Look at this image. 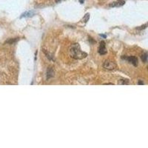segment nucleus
Listing matches in <instances>:
<instances>
[{"instance_id": "9d476101", "label": "nucleus", "mask_w": 148, "mask_h": 148, "mask_svg": "<svg viewBox=\"0 0 148 148\" xmlns=\"http://www.w3.org/2000/svg\"><path fill=\"white\" fill-rule=\"evenodd\" d=\"M43 52H44V53L46 55V56L49 59H51V60H54V59H53V56L52 55H51L50 53H49L48 52H47V51H45L44 49H43Z\"/></svg>"}, {"instance_id": "39448f33", "label": "nucleus", "mask_w": 148, "mask_h": 148, "mask_svg": "<svg viewBox=\"0 0 148 148\" xmlns=\"http://www.w3.org/2000/svg\"><path fill=\"white\" fill-rule=\"evenodd\" d=\"M125 1H123V0H118L117 2H112V3H110L109 5V6L110 7H120V6H122L123 5H125Z\"/></svg>"}, {"instance_id": "20e7f679", "label": "nucleus", "mask_w": 148, "mask_h": 148, "mask_svg": "<svg viewBox=\"0 0 148 148\" xmlns=\"http://www.w3.org/2000/svg\"><path fill=\"white\" fill-rule=\"evenodd\" d=\"M98 52L99 54L101 55H104L107 53V48H106V45H105V42L104 41H102L99 45V47L98 49Z\"/></svg>"}, {"instance_id": "2eb2a0df", "label": "nucleus", "mask_w": 148, "mask_h": 148, "mask_svg": "<svg viewBox=\"0 0 148 148\" xmlns=\"http://www.w3.org/2000/svg\"><path fill=\"white\" fill-rule=\"evenodd\" d=\"M99 36H102V37H104V38H106V37H107V36H106L105 35H103V34H100Z\"/></svg>"}, {"instance_id": "6e6552de", "label": "nucleus", "mask_w": 148, "mask_h": 148, "mask_svg": "<svg viewBox=\"0 0 148 148\" xmlns=\"http://www.w3.org/2000/svg\"><path fill=\"white\" fill-rule=\"evenodd\" d=\"M129 83H130V81L127 79H121L118 81V84H128Z\"/></svg>"}, {"instance_id": "f3484780", "label": "nucleus", "mask_w": 148, "mask_h": 148, "mask_svg": "<svg viewBox=\"0 0 148 148\" xmlns=\"http://www.w3.org/2000/svg\"><path fill=\"white\" fill-rule=\"evenodd\" d=\"M61 0H56V2H60Z\"/></svg>"}, {"instance_id": "1a4fd4ad", "label": "nucleus", "mask_w": 148, "mask_h": 148, "mask_svg": "<svg viewBox=\"0 0 148 148\" xmlns=\"http://www.w3.org/2000/svg\"><path fill=\"white\" fill-rule=\"evenodd\" d=\"M18 40H19V38L9 39L8 40H7V41L5 42V43H7V44H13L14 43H16Z\"/></svg>"}, {"instance_id": "f8f14e48", "label": "nucleus", "mask_w": 148, "mask_h": 148, "mask_svg": "<svg viewBox=\"0 0 148 148\" xmlns=\"http://www.w3.org/2000/svg\"><path fill=\"white\" fill-rule=\"evenodd\" d=\"M147 56H148L147 53H144V54H142V55H141V57L142 61H144V62H147Z\"/></svg>"}, {"instance_id": "dca6fc26", "label": "nucleus", "mask_w": 148, "mask_h": 148, "mask_svg": "<svg viewBox=\"0 0 148 148\" xmlns=\"http://www.w3.org/2000/svg\"><path fill=\"white\" fill-rule=\"evenodd\" d=\"M84 2V0H79V2H80L81 4H82Z\"/></svg>"}, {"instance_id": "f03ea898", "label": "nucleus", "mask_w": 148, "mask_h": 148, "mask_svg": "<svg viewBox=\"0 0 148 148\" xmlns=\"http://www.w3.org/2000/svg\"><path fill=\"white\" fill-rule=\"evenodd\" d=\"M103 67L104 69H106V70H114L116 67V62H114L113 61L105 60L104 64H103Z\"/></svg>"}, {"instance_id": "0eeeda50", "label": "nucleus", "mask_w": 148, "mask_h": 148, "mask_svg": "<svg viewBox=\"0 0 148 148\" xmlns=\"http://www.w3.org/2000/svg\"><path fill=\"white\" fill-rule=\"evenodd\" d=\"M33 15H34V13L33 11H27L21 16V18H22V17H30V16H33Z\"/></svg>"}, {"instance_id": "9b49d317", "label": "nucleus", "mask_w": 148, "mask_h": 148, "mask_svg": "<svg viewBox=\"0 0 148 148\" xmlns=\"http://www.w3.org/2000/svg\"><path fill=\"white\" fill-rule=\"evenodd\" d=\"M89 19H90V14H86L84 15V16L83 17V19H82V22L86 23V22H88V21H89Z\"/></svg>"}, {"instance_id": "423d86ee", "label": "nucleus", "mask_w": 148, "mask_h": 148, "mask_svg": "<svg viewBox=\"0 0 148 148\" xmlns=\"http://www.w3.org/2000/svg\"><path fill=\"white\" fill-rule=\"evenodd\" d=\"M54 76V70L52 67H48L47 70V79H49Z\"/></svg>"}, {"instance_id": "7ed1b4c3", "label": "nucleus", "mask_w": 148, "mask_h": 148, "mask_svg": "<svg viewBox=\"0 0 148 148\" xmlns=\"http://www.w3.org/2000/svg\"><path fill=\"white\" fill-rule=\"evenodd\" d=\"M121 58L127 60L129 62H130L134 66H137L138 65V59L135 56H125V57L122 56Z\"/></svg>"}, {"instance_id": "ddd939ff", "label": "nucleus", "mask_w": 148, "mask_h": 148, "mask_svg": "<svg viewBox=\"0 0 148 148\" xmlns=\"http://www.w3.org/2000/svg\"><path fill=\"white\" fill-rule=\"evenodd\" d=\"M147 23H146V24H144V25H142V26H141V27L138 28L137 29H138V30H144V29H146V28H147Z\"/></svg>"}, {"instance_id": "f257e3e1", "label": "nucleus", "mask_w": 148, "mask_h": 148, "mask_svg": "<svg viewBox=\"0 0 148 148\" xmlns=\"http://www.w3.org/2000/svg\"><path fill=\"white\" fill-rule=\"evenodd\" d=\"M70 54L72 58L75 59H82L88 56V53L81 51L80 45L78 43H75L70 47Z\"/></svg>"}, {"instance_id": "4468645a", "label": "nucleus", "mask_w": 148, "mask_h": 148, "mask_svg": "<svg viewBox=\"0 0 148 148\" xmlns=\"http://www.w3.org/2000/svg\"><path fill=\"white\" fill-rule=\"evenodd\" d=\"M139 84H144V82L142 81H139Z\"/></svg>"}]
</instances>
